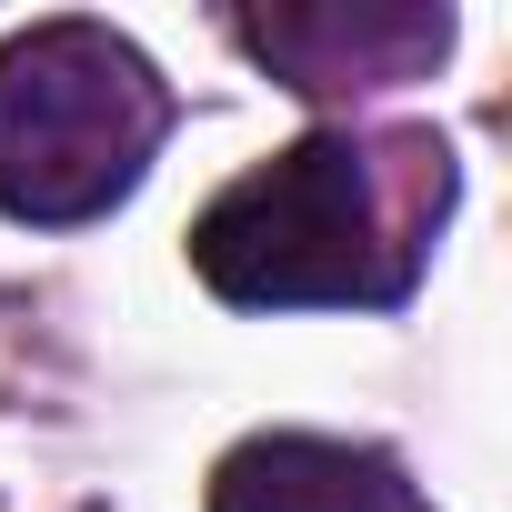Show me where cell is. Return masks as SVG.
<instances>
[{
  "label": "cell",
  "mask_w": 512,
  "mask_h": 512,
  "mask_svg": "<svg viewBox=\"0 0 512 512\" xmlns=\"http://www.w3.org/2000/svg\"><path fill=\"white\" fill-rule=\"evenodd\" d=\"M231 41L282 71L302 101H342V91H402L452 51V11L442 0H322V11H272V21H231Z\"/></svg>",
  "instance_id": "obj_3"
},
{
  "label": "cell",
  "mask_w": 512,
  "mask_h": 512,
  "mask_svg": "<svg viewBox=\"0 0 512 512\" xmlns=\"http://www.w3.org/2000/svg\"><path fill=\"white\" fill-rule=\"evenodd\" d=\"M452 151L432 131L322 121L221 181L191 221V272L231 312H392L432 272Z\"/></svg>",
  "instance_id": "obj_1"
},
{
  "label": "cell",
  "mask_w": 512,
  "mask_h": 512,
  "mask_svg": "<svg viewBox=\"0 0 512 512\" xmlns=\"http://www.w3.org/2000/svg\"><path fill=\"white\" fill-rule=\"evenodd\" d=\"M211 512H432L382 442L251 432L211 462Z\"/></svg>",
  "instance_id": "obj_4"
},
{
  "label": "cell",
  "mask_w": 512,
  "mask_h": 512,
  "mask_svg": "<svg viewBox=\"0 0 512 512\" xmlns=\"http://www.w3.org/2000/svg\"><path fill=\"white\" fill-rule=\"evenodd\" d=\"M171 131V81L111 21H31L0 41V221L81 231L121 211Z\"/></svg>",
  "instance_id": "obj_2"
}]
</instances>
